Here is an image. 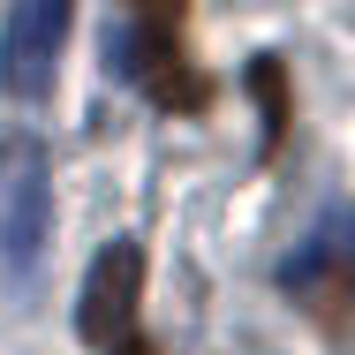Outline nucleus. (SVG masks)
<instances>
[{
    "instance_id": "423d86ee",
    "label": "nucleus",
    "mask_w": 355,
    "mask_h": 355,
    "mask_svg": "<svg viewBox=\"0 0 355 355\" xmlns=\"http://www.w3.org/2000/svg\"><path fill=\"white\" fill-rule=\"evenodd\" d=\"M250 83H257V98H265V151L280 144V129H287V98H280V69L272 61H257L250 69Z\"/></svg>"
},
{
    "instance_id": "f257e3e1",
    "label": "nucleus",
    "mask_w": 355,
    "mask_h": 355,
    "mask_svg": "<svg viewBox=\"0 0 355 355\" xmlns=\"http://www.w3.org/2000/svg\"><path fill=\"white\" fill-rule=\"evenodd\" d=\"M106 53H114V69L129 76L137 91H151L159 106H182V114L212 106V83L189 69V53H182V15H166V8H144L121 31H106Z\"/></svg>"
},
{
    "instance_id": "0eeeda50",
    "label": "nucleus",
    "mask_w": 355,
    "mask_h": 355,
    "mask_svg": "<svg viewBox=\"0 0 355 355\" xmlns=\"http://www.w3.org/2000/svg\"><path fill=\"white\" fill-rule=\"evenodd\" d=\"M114 355H151V348H137V340H129V348H114Z\"/></svg>"
},
{
    "instance_id": "f03ea898",
    "label": "nucleus",
    "mask_w": 355,
    "mask_h": 355,
    "mask_svg": "<svg viewBox=\"0 0 355 355\" xmlns=\"http://www.w3.org/2000/svg\"><path fill=\"white\" fill-rule=\"evenodd\" d=\"M53 234V166L38 137H0V265H31Z\"/></svg>"
},
{
    "instance_id": "7ed1b4c3",
    "label": "nucleus",
    "mask_w": 355,
    "mask_h": 355,
    "mask_svg": "<svg viewBox=\"0 0 355 355\" xmlns=\"http://www.w3.org/2000/svg\"><path fill=\"white\" fill-rule=\"evenodd\" d=\"M61 38H69V0H15L8 23H0V91L8 98H46Z\"/></svg>"
},
{
    "instance_id": "39448f33",
    "label": "nucleus",
    "mask_w": 355,
    "mask_h": 355,
    "mask_svg": "<svg viewBox=\"0 0 355 355\" xmlns=\"http://www.w3.org/2000/svg\"><path fill=\"white\" fill-rule=\"evenodd\" d=\"M348 280H355V212H333L295 257H287V287L310 295V302H325V295H340Z\"/></svg>"
},
{
    "instance_id": "20e7f679",
    "label": "nucleus",
    "mask_w": 355,
    "mask_h": 355,
    "mask_svg": "<svg viewBox=\"0 0 355 355\" xmlns=\"http://www.w3.org/2000/svg\"><path fill=\"white\" fill-rule=\"evenodd\" d=\"M144 295V250L137 242H106L91 280H83V302H76V333L91 348H129V318H137Z\"/></svg>"
}]
</instances>
